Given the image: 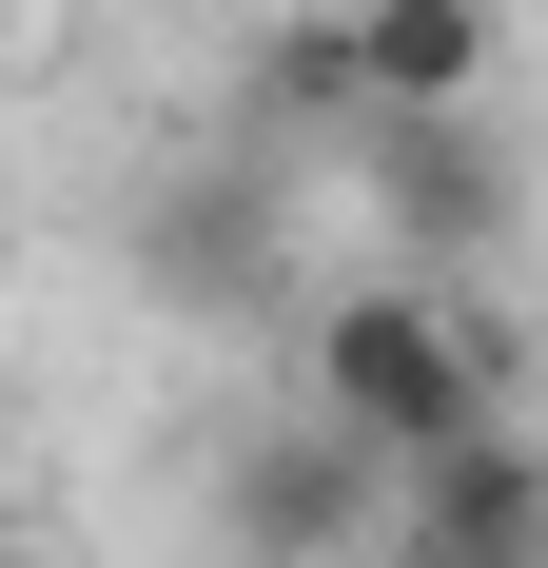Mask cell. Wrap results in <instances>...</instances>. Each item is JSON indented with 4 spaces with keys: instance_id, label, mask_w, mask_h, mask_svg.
Returning <instances> with one entry per match:
<instances>
[{
    "instance_id": "9",
    "label": "cell",
    "mask_w": 548,
    "mask_h": 568,
    "mask_svg": "<svg viewBox=\"0 0 548 568\" xmlns=\"http://www.w3.org/2000/svg\"><path fill=\"white\" fill-rule=\"evenodd\" d=\"M529 568H548V549H529Z\"/></svg>"
},
{
    "instance_id": "2",
    "label": "cell",
    "mask_w": 548,
    "mask_h": 568,
    "mask_svg": "<svg viewBox=\"0 0 548 568\" xmlns=\"http://www.w3.org/2000/svg\"><path fill=\"white\" fill-rule=\"evenodd\" d=\"M216 549L235 568H353V549H392V470L353 452L333 412L235 432V452H216Z\"/></svg>"
},
{
    "instance_id": "5",
    "label": "cell",
    "mask_w": 548,
    "mask_h": 568,
    "mask_svg": "<svg viewBox=\"0 0 548 568\" xmlns=\"http://www.w3.org/2000/svg\"><path fill=\"white\" fill-rule=\"evenodd\" d=\"M490 216H509V176H490V138H470V118L392 138V235H412V255H490Z\"/></svg>"
},
{
    "instance_id": "1",
    "label": "cell",
    "mask_w": 548,
    "mask_h": 568,
    "mask_svg": "<svg viewBox=\"0 0 548 568\" xmlns=\"http://www.w3.org/2000/svg\"><path fill=\"white\" fill-rule=\"evenodd\" d=\"M314 412H333V432L392 470V490H412L432 452L509 432V353L470 334L432 275H373V294H333V314H314Z\"/></svg>"
},
{
    "instance_id": "8",
    "label": "cell",
    "mask_w": 548,
    "mask_h": 568,
    "mask_svg": "<svg viewBox=\"0 0 548 568\" xmlns=\"http://www.w3.org/2000/svg\"><path fill=\"white\" fill-rule=\"evenodd\" d=\"M0 40H20V0H0Z\"/></svg>"
},
{
    "instance_id": "4",
    "label": "cell",
    "mask_w": 548,
    "mask_h": 568,
    "mask_svg": "<svg viewBox=\"0 0 548 568\" xmlns=\"http://www.w3.org/2000/svg\"><path fill=\"white\" fill-rule=\"evenodd\" d=\"M490 59H509V20H490V0H353V79H373V118H392V138L470 118V99H490Z\"/></svg>"
},
{
    "instance_id": "7",
    "label": "cell",
    "mask_w": 548,
    "mask_h": 568,
    "mask_svg": "<svg viewBox=\"0 0 548 568\" xmlns=\"http://www.w3.org/2000/svg\"><path fill=\"white\" fill-rule=\"evenodd\" d=\"M0 568H59V549H40V529H0Z\"/></svg>"
},
{
    "instance_id": "3",
    "label": "cell",
    "mask_w": 548,
    "mask_h": 568,
    "mask_svg": "<svg viewBox=\"0 0 548 568\" xmlns=\"http://www.w3.org/2000/svg\"><path fill=\"white\" fill-rule=\"evenodd\" d=\"M548 549V452L529 432H470L392 490V568H529Z\"/></svg>"
},
{
    "instance_id": "6",
    "label": "cell",
    "mask_w": 548,
    "mask_h": 568,
    "mask_svg": "<svg viewBox=\"0 0 548 568\" xmlns=\"http://www.w3.org/2000/svg\"><path fill=\"white\" fill-rule=\"evenodd\" d=\"M255 118H373V79H353V0H294L255 40Z\"/></svg>"
}]
</instances>
